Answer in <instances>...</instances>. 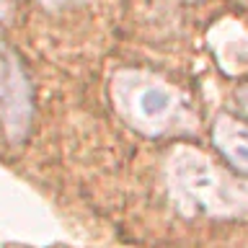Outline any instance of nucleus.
<instances>
[{
	"label": "nucleus",
	"instance_id": "nucleus-3",
	"mask_svg": "<svg viewBox=\"0 0 248 248\" xmlns=\"http://www.w3.org/2000/svg\"><path fill=\"white\" fill-rule=\"evenodd\" d=\"M34 114V93L18 57L0 44V124L11 142H23Z\"/></svg>",
	"mask_w": 248,
	"mask_h": 248
},
{
	"label": "nucleus",
	"instance_id": "nucleus-5",
	"mask_svg": "<svg viewBox=\"0 0 248 248\" xmlns=\"http://www.w3.org/2000/svg\"><path fill=\"white\" fill-rule=\"evenodd\" d=\"M44 5H49V8H62V5H67V3H73V0H42Z\"/></svg>",
	"mask_w": 248,
	"mask_h": 248
},
{
	"label": "nucleus",
	"instance_id": "nucleus-1",
	"mask_svg": "<svg viewBox=\"0 0 248 248\" xmlns=\"http://www.w3.org/2000/svg\"><path fill=\"white\" fill-rule=\"evenodd\" d=\"M111 91L119 114L140 132L160 135L178 116L181 101L176 91L145 73H135V70L119 73L114 78Z\"/></svg>",
	"mask_w": 248,
	"mask_h": 248
},
{
	"label": "nucleus",
	"instance_id": "nucleus-2",
	"mask_svg": "<svg viewBox=\"0 0 248 248\" xmlns=\"http://www.w3.org/2000/svg\"><path fill=\"white\" fill-rule=\"evenodd\" d=\"M168 186L170 197L181 209H209L220 207L222 184L217 178L212 163L204 160L199 153L178 150L168 163Z\"/></svg>",
	"mask_w": 248,
	"mask_h": 248
},
{
	"label": "nucleus",
	"instance_id": "nucleus-6",
	"mask_svg": "<svg viewBox=\"0 0 248 248\" xmlns=\"http://www.w3.org/2000/svg\"><path fill=\"white\" fill-rule=\"evenodd\" d=\"M240 106H243V111L248 114V91H243V93H240Z\"/></svg>",
	"mask_w": 248,
	"mask_h": 248
},
{
	"label": "nucleus",
	"instance_id": "nucleus-4",
	"mask_svg": "<svg viewBox=\"0 0 248 248\" xmlns=\"http://www.w3.org/2000/svg\"><path fill=\"white\" fill-rule=\"evenodd\" d=\"M212 142L232 168L248 176V124L230 114L217 116L212 127Z\"/></svg>",
	"mask_w": 248,
	"mask_h": 248
}]
</instances>
